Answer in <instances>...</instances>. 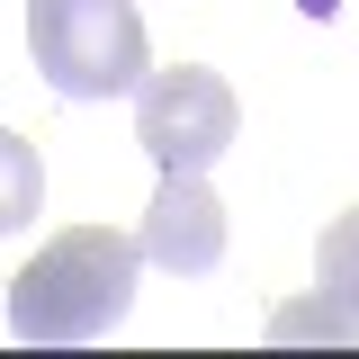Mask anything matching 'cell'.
<instances>
[{
    "label": "cell",
    "instance_id": "2",
    "mask_svg": "<svg viewBox=\"0 0 359 359\" xmlns=\"http://www.w3.org/2000/svg\"><path fill=\"white\" fill-rule=\"evenodd\" d=\"M27 54L63 99H135L153 72L135 0H27Z\"/></svg>",
    "mask_w": 359,
    "mask_h": 359
},
{
    "label": "cell",
    "instance_id": "5",
    "mask_svg": "<svg viewBox=\"0 0 359 359\" xmlns=\"http://www.w3.org/2000/svg\"><path fill=\"white\" fill-rule=\"evenodd\" d=\"M36 207H45V162H36V144H27V135L0 126V233L36 224Z\"/></svg>",
    "mask_w": 359,
    "mask_h": 359
},
{
    "label": "cell",
    "instance_id": "6",
    "mask_svg": "<svg viewBox=\"0 0 359 359\" xmlns=\"http://www.w3.org/2000/svg\"><path fill=\"white\" fill-rule=\"evenodd\" d=\"M314 297H332V306L359 314V207L323 224V243H314Z\"/></svg>",
    "mask_w": 359,
    "mask_h": 359
},
{
    "label": "cell",
    "instance_id": "4",
    "mask_svg": "<svg viewBox=\"0 0 359 359\" xmlns=\"http://www.w3.org/2000/svg\"><path fill=\"white\" fill-rule=\"evenodd\" d=\"M135 252L153 269H180V278H207V269L224 261V198L207 189V171H162Z\"/></svg>",
    "mask_w": 359,
    "mask_h": 359
},
{
    "label": "cell",
    "instance_id": "3",
    "mask_svg": "<svg viewBox=\"0 0 359 359\" xmlns=\"http://www.w3.org/2000/svg\"><path fill=\"white\" fill-rule=\"evenodd\" d=\"M233 135H243V108L207 63H162L135 81V144L162 171H207L233 153Z\"/></svg>",
    "mask_w": 359,
    "mask_h": 359
},
{
    "label": "cell",
    "instance_id": "1",
    "mask_svg": "<svg viewBox=\"0 0 359 359\" xmlns=\"http://www.w3.org/2000/svg\"><path fill=\"white\" fill-rule=\"evenodd\" d=\"M135 233L117 224H72V233H54L36 261L9 278V332L18 341H36V351H63V341H99L117 314L135 306Z\"/></svg>",
    "mask_w": 359,
    "mask_h": 359
},
{
    "label": "cell",
    "instance_id": "7",
    "mask_svg": "<svg viewBox=\"0 0 359 359\" xmlns=\"http://www.w3.org/2000/svg\"><path fill=\"white\" fill-rule=\"evenodd\" d=\"M269 341H359V314L332 306V297H306V306L269 314Z\"/></svg>",
    "mask_w": 359,
    "mask_h": 359
}]
</instances>
